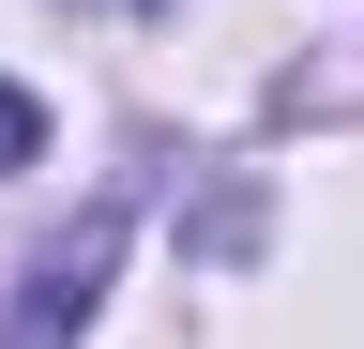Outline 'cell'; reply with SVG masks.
I'll use <instances>...</instances> for the list:
<instances>
[{"mask_svg":"<svg viewBox=\"0 0 364 349\" xmlns=\"http://www.w3.org/2000/svg\"><path fill=\"white\" fill-rule=\"evenodd\" d=\"M107 258H122V198H91L76 228L31 258V289H16V334H0V349H76V334H91V289H107Z\"/></svg>","mask_w":364,"mask_h":349,"instance_id":"1","label":"cell"},{"mask_svg":"<svg viewBox=\"0 0 364 349\" xmlns=\"http://www.w3.org/2000/svg\"><path fill=\"white\" fill-rule=\"evenodd\" d=\"M31 152H46V107L16 92V76H0V183H16V167H31Z\"/></svg>","mask_w":364,"mask_h":349,"instance_id":"2","label":"cell"}]
</instances>
